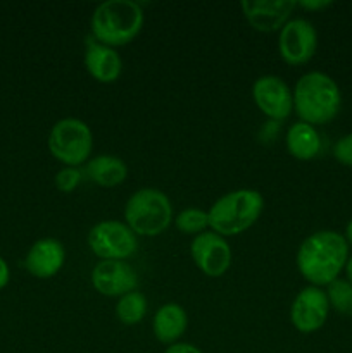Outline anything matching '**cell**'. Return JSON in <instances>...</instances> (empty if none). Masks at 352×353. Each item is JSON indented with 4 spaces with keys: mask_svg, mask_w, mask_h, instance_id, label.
Masks as SVG:
<instances>
[{
    "mask_svg": "<svg viewBox=\"0 0 352 353\" xmlns=\"http://www.w3.org/2000/svg\"><path fill=\"white\" fill-rule=\"evenodd\" d=\"M297 0H242L240 9L247 23L261 33L280 31L290 21Z\"/></svg>",
    "mask_w": 352,
    "mask_h": 353,
    "instance_id": "4fadbf2b",
    "label": "cell"
},
{
    "mask_svg": "<svg viewBox=\"0 0 352 353\" xmlns=\"http://www.w3.org/2000/svg\"><path fill=\"white\" fill-rule=\"evenodd\" d=\"M66 262V248L57 238H40L24 257V268L33 278H54Z\"/></svg>",
    "mask_w": 352,
    "mask_h": 353,
    "instance_id": "5bb4252c",
    "label": "cell"
},
{
    "mask_svg": "<svg viewBox=\"0 0 352 353\" xmlns=\"http://www.w3.org/2000/svg\"><path fill=\"white\" fill-rule=\"evenodd\" d=\"M124 223L137 236H157L173 223L169 196L159 188H140L124 203Z\"/></svg>",
    "mask_w": 352,
    "mask_h": 353,
    "instance_id": "5b68a950",
    "label": "cell"
},
{
    "mask_svg": "<svg viewBox=\"0 0 352 353\" xmlns=\"http://www.w3.org/2000/svg\"><path fill=\"white\" fill-rule=\"evenodd\" d=\"M114 312H116L119 323L126 324V326H135V324L141 323L147 314V296L138 290L126 293L117 299Z\"/></svg>",
    "mask_w": 352,
    "mask_h": 353,
    "instance_id": "d6986e66",
    "label": "cell"
},
{
    "mask_svg": "<svg viewBox=\"0 0 352 353\" xmlns=\"http://www.w3.org/2000/svg\"><path fill=\"white\" fill-rule=\"evenodd\" d=\"M144 21V9L135 0H106L90 17V34L113 48L123 47L137 38Z\"/></svg>",
    "mask_w": 352,
    "mask_h": 353,
    "instance_id": "3957f363",
    "label": "cell"
},
{
    "mask_svg": "<svg viewBox=\"0 0 352 353\" xmlns=\"http://www.w3.org/2000/svg\"><path fill=\"white\" fill-rule=\"evenodd\" d=\"M90 252L100 261H128L137 254V234L126 223L116 219L99 221L86 234Z\"/></svg>",
    "mask_w": 352,
    "mask_h": 353,
    "instance_id": "52a82bcc",
    "label": "cell"
},
{
    "mask_svg": "<svg viewBox=\"0 0 352 353\" xmlns=\"http://www.w3.org/2000/svg\"><path fill=\"white\" fill-rule=\"evenodd\" d=\"M252 100L269 121L282 123L293 110V93L285 79L276 74L259 76L252 83Z\"/></svg>",
    "mask_w": 352,
    "mask_h": 353,
    "instance_id": "30bf717a",
    "label": "cell"
},
{
    "mask_svg": "<svg viewBox=\"0 0 352 353\" xmlns=\"http://www.w3.org/2000/svg\"><path fill=\"white\" fill-rule=\"evenodd\" d=\"M164 353H204V352L200 350L199 347H195V345L178 341V343L175 345H169V347L164 350Z\"/></svg>",
    "mask_w": 352,
    "mask_h": 353,
    "instance_id": "d4e9b609",
    "label": "cell"
},
{
    "mask_svg": "<svg viewBox=\"0 0 352 353\" xmlns=\"http://www.w3.org/2000/svg\"><path fill=\"white\" fill-rule=\"evenodd\" d=\"M349 261V243L333 230H321L304 238L297 250V269L313 286L331 285L340 278Z\"/></svg>",
    "mask_w": 352,
    "mask_h": 353,
    "instance_id": "6da1fadb",
    "label": "cell"
},
{
    "mask_svg": "<svg viewBox=\"0 0 352 353\" xmlns=\"http://www.w3.org/2000/svg\"><path fill=\"white\" fill-rule=\"evenodd\" d=\"M293 110L302 123L317 126L338 116L342 92L337 81L323 71H309L293 86Z\"/></svg>",
    "mask_w": 352,
    "mask_h": 353,
    "instance_id": "7a4b0ae2",
    "label": "cell"
},
{
    "mask_svg": "<svg viewBox=\"0 0 352 353\" xmlns=\"http://www.w3.org/2000/svg\"><path fill=\"white\" fill-rule=\"evenodd\" d=\"M326 295L331 309L352 317V285L347 279H335L326 286Z\"/></svg>",
    "mask_w": 352,
    "mask_h": 353,
    "instance_id": "44dd1931",
    "label": "cell"
},
{
    "mask_svg": "<svg viewBox=\"0 0 352 353\" xmlns=\"http://www.w3.org/2000/svg\"><path fill=\"white\" fill-rule=\"evenodd\" d=\"M92 286L104 296H123L135 292L138 274L128 261H99L92 269Z\"/></svg>",
    "mask_w": 352,
    "mask_h": 353,
    "instance_id": "7c38bea8",
    "label": "cell"
},
{
    "mask_svg": "<svg viewBox=\"0 0 352 353\" xmlns=\"http://www.w3.org/2000/svg\"><path fill=\"white\" fill-rule=\"evenodd\" d=\"M331 0H299L297 2V7H300V9H306V10H314V12H317V10H323V9H328V7L331 6Z\"/></svg>",
    "mask_w": 352,
    "mask_h": 353,
    "instance_id": "cb8c5ba5",
    "label": "cell"
},
{
    "mask_svg": "<svg viewBox=\"0 0 352 353\" xmlns=\"http://www.w3.org/2000/svg\"><path fill=\"white\" fill-rule=\"evenodd\" d=\"M286 150L299 161H311L321 152V137L311 124L297 121L286 131Z\"/></svg>",
    "mask_w": 352,
    "mask_h": 353,
    "instance_id": "ac0fdd59",
    "label": "cell"
},
{
    "mask_svg": "<svg viewBox=\"0 0 352 353\" xmlns=\"http://www.w3.org/2000/svg\"><path fill=\"white\" fill-rule=\"evenodd\" d=\"M83 174L95 185L104 186V188H114L128 178V165L123 159L116 157V155L100 154L86 162Z\"/></svg>",
    "mask_w": 352,
    "mask_h": 353,
    "instance_id": "e0dca14e",
    "label": "cell"
},
{
    "mask_svg": "<svg viewBox=\"0 0 352 353\" xmlns=\"http://www.w3.org/2000/svg\"><path fill=\"white\" fill-rule=\"evenodd\" d=\"M333 157L337 159L342 165L352 168V133L344 134V137H340L335 141Z\"/></svg>",
    "mask_w": 352,
    "mask_h": 353,
    "instance_id": "603a6c76",
    "label": "cell"
},
{
    "mask_svg": "<svg viewBox=\"0 0 352 353\" xmlns=\"http://www.w3.org/2000/svg\"><path fill=\"white\" fill-rule=\"evenodd\" d=\"M188 327V316L179 303L168 302L157 309L152 319V331L159 343L175 345Z\"/></svg>",
    "mask_w": 352,
    "mask_h": 353,
    "instance_id": "2e32d148",
    "label": "cell"
},
{
    "mask_svg": "<svg viewBox=\"0 0 352 353\" xmlns=\"http://www.w3.org/2000/svg\"><path fill=\"white\" fill-rule=\"evenodd\" d=\"M344 272H345V279H347V281L352 285V255H349V261H347V264H345Z\"/></svg>",
    "mask_w": 352,
    "mask_h": 353,
    "instance_id": "4316f807",
    "label": "cell"
},
{
    "mask_svg": "<svg viewBox=\"0 0 352 353\" xmlns=\"http://www.w3.org/2000/svg\"><path fill=\"white\" fill-rule=\"evenodd\" d=\"M48 152L64 165L78 168L90 161L93 150V133L79 117H62L55 121L47 138Z\"/></svg>",
    "mask_w": 352,
    "mask_h": 353,
    "instance_id": "8992f818",
    "label": "cell"
},
{
    "mask_svg": "<svg viewBox=\"0 0 352 353\" xmlns=\"http://www.w3.org/2000/svg\"><path fill=\"white\" fill-rule=\"evenodd\" d=\"M317 50V31L311 21L293 17L278 31L280 57L290 65L307 64Z\"/></svg>",
    "mask_w": 352,
    "mask_h": 353,
    "instance_id": "ba28073f",
    "label": "cell"
},
{
    "mask_svg": "<svg viewBox=\"0 0 352 353\" xmlns=\"http://www.w3.org/2000/svg\"><path fill=\"white\" fill-rule=\"evenodd\" d=\"M175 224L182 233L185 234H197L204 233L209 228V216L207 210L199 209V207H186L179 210L175 217Z\"/></svg>",
    "mask_w": 352,
    "mask_h": 353,
    "instance_id": "ffe728a7",
    "label": "cell"
},
{
    "mask_svg": "<svg viewBox=\"0 0 352 353\" xmlns=\"http://www.w3.org/2000/svg\"><path fill=\"white\" fill-rule=\"evenodd\" d=\"M190 255L200 272L209 278H219L230 269L233 261V252L226 238L214 231L207 230L193 236L190 245Z\"/></svg>",
    "mask_w": 352,
    "mask_h": 353,
    "instance_id": "8fae6325",
    "label": "cell"
},
{
    "mask_svg": "<svg viewBox=\"0 0 352 353\" xmlns=\"http://www.w3.org/2000/svg\"><path fill=\"white\" fill-rule=\"evenodd\" d=\"M330 309L326 290L309 285L300 290L293 299L290 305V321L299 333H316L326 324Z\"/></svg>",
    "mask_w": 352,
    "mask_h": 353,
    "instance_id": "9c48e42d",
    "label": "cell"
},
{
    "mask_svg": "<svg viewBox=\"0 0 352 353\" xmlns=\"http://www.w3.org/2000/svg\"><path fill=\"white\" fill-rule=\"evenodd\" d=\"M9 279H10L9 265H7V262L0 257V290L6 288L7 283H9Z\"/></svg>",
    "mask_w": 352,
    "mask_h": 353,
    "instance_id": "484cf974",
    "label": "cell"
},
{
    "mask_svg": "<svg viewBox=\"0 0 352 353\" xmlns=\"http://www.w3.org/2000/svg\"><path fill=\"white\" fill-rule=\"evenodd\" d=\"M344 236H345V240H347V243L352 247V217H351V221L347 223V226H345Z\"/></svg>",
    "mask_w": 352,
    "mask_h": 353,
    "instance_id": "83f0119b",
    "label": "cell"
},
{
    "mask_svg": "<svg viewBox=\"0 0 352 353\" xmlns=\"http://www.w3.org/2000/svg\"><path fill=\"white\" fill-rule=\"evenodd\" d=\"M83 62L88 74L100 83H114L123 72V61L116 48L100 43L92 34L86 37Z\"/></svg>",
    "mask_w": 352,
    "mask_h": 353,
    "instance_id": "9a60e30c",
    "label": "cell"
},
{
    "mask_svg": "<svg viewBox=\"0 0 352 353\" xmlns=\"http://www.w3.org/2000/svg\"><path fill=\"white\" fill-rule=\"evenodd\" d=\"M264 209L259 190L238 188L221 195L207 210L209 228L221 236H237L254 226Z\"/></svg>",
    "mask_w": 352,
    "mask_h": 353,
    "instance_id": "277c9868",
    "label": "cell"
},
{
    "mask_svg": "<svg viewBox=\"0 0 352 353\" xmlns=\"http://www.w3.org/2000/svg\"><path fill=\"white\" fill-rule=\"evenodd\" d=\"M83 179V171L79 168H71V165H64L55 172V188L61 193H71L79 186Z\"/></svg>",
    "mask_w": 352,
    "mask_h": 353,
    "instance_id": "7402d4cb",
    "label": "cell"
}]
</instances>
